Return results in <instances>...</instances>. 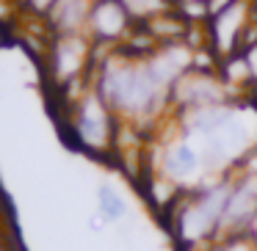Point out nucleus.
<instances>
[{
  "label": "nucleus",
  "instance_id": "1a4fd4ad",
  "mask_svg": "<svg viewBox=\"0 0 257 251\" xmlns=\"http://www.w3.org/2000/svg\"><path fill=\"white\" fill-rule=\"evenodd\" d=\"M53 6H56V0H23L25 17H34V20H47Z\"/></svg>",
  "mask_w": 257,
  "mask_h": 251
},
{
  "label": "nucleus",
  "instance_id": "f257e3e1",
  "mask_svg": "<svg viewBox=\"0 0 257 251\" xmlns=\"http://www.w3.org/2000/svg\"><path fill=\"white\" fill-rule=\"evenodd\" d=\"M56 113L61 135L72 149L111 166L122 119L108 108V102L94 91V86L75 97H56Z\"/></svg>",
  "mask_w": 257,
  "mask_h": 251
},
{
  "label": "nucleus",
  "instance_id": "0eeeda50",
  "mask_svg": "<svg viewBox=\"0 0 257 251\" xmlns=\"http://www.w3.org/2000/svg\"><path fill=\"white\" fill-rule=\"evenodd\" d=\"M122 6L127 9V14L136 20V23H150L158 14L174 9L172 0H122Z\"/></svg>",
  "mask_w": 257,
  "mask_h": 251
},
{
  "label": "nucleus",
  "instance_id": "9d476101",
  "mask_svg": "<svg viewBox=\"0 0 257 251\" xmlns=\"http://www.w3.org/2000/svg\"><path fill=\"white\" fill-rule=\"evenodd\" d=\"M207 3V12H210V17L213 14H218V12H224V9H229L232 3H238V0H205Z\"/></svg>",
  "mask_w": 257,
  "mask_h": 251
},
{
  "label": "nucleus",
  "instance_id": "39448f33",
  "mask_svg": "<svg viewBox=\"0 0 257 251\" xmlns=\"http://www.w3.org/2000/svg\"><path fill=\"white\" fill-rule=\"evenodd\" d=\"M94 0H56L53 12L47 14L45 25L53 36L61 34H86L89 28V14Z\"/></svg>",
  "mask_w": 257,
  "mask_h": 251
},
{
  "label": "nucleus",
  "instance_id": "9b49d317",
  "mask_svg": "<svg viewBox=\"0 0 257 251\" xmlns=\"http://www.w3.org/2000/svg\"><path fill=\"white\" fill-rule=\"evenodd\" d=\"M9 42H14V31L6 28V25H0V47H6Z\"/></svg>",
  "mask_w": 257,
  "mask_h": 251
},
{
  "label": "nucleus",
  "instance_id": "f8f14e48",
  "mask_svg": "<svg viewBox=\"0 0 257 251\" xmlns=\"http://www.w3.org/2000/svg\"><path fill=\"white\" fill-rule=\"evenodd\" d=\"M0 201H3V190H0ZM6 221V218H3V207H0V223Z\"/></svg>",
  "mask_w": 257,
  "mask_h": 251
},
{
  "label": "nucleus",
  "instance_id": "ddd939ff",
  "mask_svg": "<svg viewBox=\"0 0 257 251\" xmlns=\"http://www.w3.org/2000/svg\"><path fill=\"white\" fill-rule=\"evenodd\" d=\"M172 3H174V6H177V3H185V0H172Z\"/></svg>",
  "mask_w": 257,
  "mask_h": 251
},
{
  "label": "nucleus",
  "instance_id": "7ed1b4c3",
  "mask_svg": "<svg viewBox=\"0 0 257 251\" xmlns=\"http://www.w3.org/2000/svg\"><path fill=\"white\" fill-rule=\"evenodd\" d=\"M251 25V6L249 0H238L229 9L213 14L207 20V50L216 58H227L232 53H240L243 34Z\"/></svg>",
  "mask_w": 257,
  "mask_h": 251
},
{
  "label": "nucleus",
  "instance_id": "423d86ee",
  "mask_svg": "<svg viewBox=\"0 0 257 251\" xmlns=\"http://www.w3.org/2000/svg\"><path fill=\"white\" fill-rule=\"evenodd\" d=\"M97 212H100L102 223H116L127 215V201L113 185L102 182L97 188Z\"/></svg>",
  "mask_w": 257,
  "mask_h": 251
},
{
  "label": "nucleus",
  "instance_id": "6e6552de",
  "mask_svg": "<svg viewBox=\"0 0 257 251\" xmlns=\"http://www.w3.org/2000/svg\"><path fill=\"white\" fill-rule=\"evenodd\" d=\"M213 251H257V243H251L246 234H232L213 243Z\"/></svg>",
  "mask_w": 257,
  "mask_h": 251
},
{
  "label": "nucleus",
  "instance_id": "f03ea898",
  "mask_svg": "<svg viewBox=\"0 0 257 251\" xmlns=\"http://www.w3.org/2000/svg\"><path fill=\"white\" fill-rule=\"evenodd\" d=\"M221 102H232V97H229L227 86L221 83L216 69L191 67L169 89L172 113H183V111H191V108H205V105H221Z\"/></svg>",
  "mask_w": 257,
  "mask_h": 251
},
{
  "label": "nucleus",
  "instance_id": "20e7f679",
  "mask_svg": "<svg viewBox=\"0 0 257 251\" xmlns=\"http://www.w3.org/2000/svg\"><path fill=\"white\" fill-rule=\"evenodd\" d=\"M136 20L127 14L122 0H94L89 14V39L97 47H116L130 36Z\"/></svg>",
  "mask_w": 257,
  "mask_h": 251
}]
</instances>
